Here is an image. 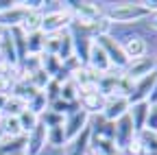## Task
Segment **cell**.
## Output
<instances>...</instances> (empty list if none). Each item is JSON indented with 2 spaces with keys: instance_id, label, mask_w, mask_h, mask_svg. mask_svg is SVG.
I'll return each mask as SVG.
<instances>
[{
  "instance_id": "obj_1",
  "label": "cell",
  "mask_w": 157,
  "mask_h": 155,
  "mask_svg": "<svg viewBox=\"0 0 157 155\" xmlns=\"http://www.w3.org/2000/svg\"><path fill=\"white\" fill-rule=\"evenodd\" d=\"M105 17H107L111 24H133L137 20L148 17V13L137 5V2H120V5L111 7Z\"/></svg>"
},
{
  "instance_id": "obj_2",
  "label": "cell",
  "mask_w": 157,
  "mask_h": 155,
  "mask_svg": "<svg viewBox=\"0 0 157 155\" xmlns=\"http://www.w3.org/2000/svg\"><path fill=\"white\" fill-rule=\"evenodd\" d=\"M94 42H96L98 46H101V48L105 50L107 59H109V64H111V70L124 72V68L129 66V59L124 57V52H122V46H120V42H118V40H116L113 35H101V37H96Z\"/></svg>"
},
{
  "instance_id": "obj_3",
  "label": "cell",
  "mask_w": 157,
  "mask_h": 155,
  "mask_svg": "<svg viewBox=\"0 0 157 155\" xmlns=\"http://www.w3.org/2000/svg\"><path fill=\"white\" fill-rule=\"evenodd\" d=\"M72 24V15L66 9H57V11H44V20H42V33L44 35H55L68 31Z\"/></svg>"
},
{
  "instance_id": "obj_4",
  "label": "cell",
  "mask_w": 157,
  "mask_h": 155,
  "mask_svg": "<svg viewBox=\"0 0 157 155\" xmlns=\"http://www.w3.org/2000/svg\"><path fill=\"white\" fill-rule=\"evenodd\" d=\"M135 129H133V122L129 118V114H124L122 118H118L113 122V144L118 149V153H124V149L133 142L135 138Z\"/></svg>"
},
{
  "instance_id": "obj_5",
  "label": "cell",
  "mask_w": 157,
  "mask_h": 155,
  "mask_svg": "<svg viewBox=\"0 0 157 155\" xmlns=\"http://www.w3.org/2000/svg\"><path fill=\"white\" fill-rule=\"evenodd\" d=\"M122 46V52L129 61H137L142 59V57H146V50H148V44L146 40L140 35V33H131V35H124L122 40H118Z\"/></svg>"
},
{
  "instance_id": "obj_6",
  "label": "cell",
  "mask_w": 157,
  "mask_h": 155,
  "mask_svg": "<svg viewBox=\"0 0 157 155\" xmlns=\"http://www.w3.org/2000/svg\"><path fill=\"white\" fill-rule=\"evenodd\" d=\"M90 118H92V116H90L87 111H83L81 107H78L76 111H72V114H68L66 118H63V133H66V140H68V142L74 140L83 129H87V127H90Z\"/></svg>"
},
{
  "instance_id": "obj_7",
  "label": "cell",
  "mask_w": 157,
  "mask_h": 155,
  "mask_svg": "<svg viewBox=\"0 0 157 155\" xmlns=\"http://www.w3.org/2000/svg\"><path fill=\"white\" fill-rule=\"evenodd\" d=\"M157 70V61L151 59V57H142V59H137V61H129V66L124 68V76L131 81V83H137V81H142L144 76H148L151 72Z\"/></svg>"
},
{
  "instance_id": "obj_8",
  "label": "cell",
  "mask_w": 157,
  "mask_h": 155,
  "mask_svg": "<svg viewBox=\"0 0 157 155\" xmlns=\"http://www.w3.org/2000/svg\"><path fill=\"white\" fill-rule=\"evenodd\" d=\"M129 99L127 96H109L105 99V107H103V118L107 122H116L118 118H122V116L129 111Z\"/></svg>"
},
{
  "instance_id": "obj_9",
  "label": "cell",
  "mask_w": 157,
  "mask_h": 155,
  "mask_svg": "<svg viewBox=\"0 0 157 155\" xmlns=\"http://www.w3.org/2000/svg\"><path fill=\"white\" fill-rule=\"evenodd\" d=\"M85 66H87L90 70L98 72V74H107V72H111V64H109V59H107L105 50L98 46L94 40H92L90 50H87V61H85Z\"/></svg>"
},
{
  "instance_id": "obj_10",
  "label": "cell",
  "mask_w": 157,
  "mask_h": 155,
  "mask_svg": "<svg viewBox=\"0 0 157 155\" xmlns=\"http://www.w3.org/2000/svg\"><path fill=\"white\" fill-rule=\"evenodd\" d=\"M155 81H157V70H155V72H151L148 76H144L142 81L133 83V90H131V94L127 96V99H129V105H135V103H146V101H148V96H151V92H153Z\"/></svg>"
},
{
  "instance_id": "obj_11",
  "label": "cell",
  "mask_w": 157,
  "mask_h": 155,
  "mask_svg": "<svg viewBox=\"0 0 157 155\" xmlns=\"http://www.w3.org/2000/svg\"><path fill=\"white\" fill-rule=\"evenodd\" d=\"M48 146L46 140V127L39 122L29 135H26V155H42Z\"/></svg>"
},
{
  "instance_id": "obj_12",
  "label": "cell",
  "mask_w": 157,
  "mask_h": 155,
  "mask_svg": "<svg viewBox=\"0 0 157 155\" xmlns=\"http://www.w3.org/2000/svg\"><path fill=\"white\" fill-rule=\"evenodd\" d=\"M78 107L83 111H87L90 116H96V114H103V107H105V99L98 90H90V92H81L78 96Z\"/></svg>"
},
{
  "instance_id": "obj_13",
  "label": "cell",
  "mask_w": 157,
  "mask_h": 155,
  "mask_svg": "<svg viewBox=\"0 0 157 155\" xmlns=\"http://www.w3.org/2000/svg\"><path fill=\"white\" fill-rule=\"evenodd\" d=\"M90 140H92V129H83L74 140H70L63 149V155H87L90 151Z\"/></svg>"
},
{
  "instance_id": "obj_14",
  "label": "cell",
  "mask_w": 157,
  "mask_h": 155,
  "mask_svg": "<svg viewBox=\"0 0 157 155\" xmlns=\"http://www.w3.org/2000/svg\"><path fill=\"white\" fill-rule=\"evenodd\" d=\"M42 20H44V9H33V11H26L22 24H20V31H22L24 35L42 33Z\"/></svg>"
},
{
  "instance_id": "obj_15",
  "label": "cell",
  "mask_w": 157,
  "mask_h": 155,
  "mask_svg": "<svg viewBox=\"0 0 157 155\" xmlns=\"http://www.w3.org/2000/svg\"><path fill=\"white\" fill-rule=\"evenodd\" d=\"M0 155H26V135L0 138Z\"/></svg>"
},
{
  "instance_id": "obj_16",
  "label": "cell",
  "mask_w": 157,
  "mask_h": 155,
  "mask_svg": "<svg viewBox=\"0 0 157 155\" xmlns=\"http://www.w3.org/2000/svg\"><path fill=\"white\" fill-rule=\"evenodd\" d=\"M129 118H131V122H133V129H135V133H140V131H144V125H146V116H148V103H135V105H131L129 107Z\"/></svg>"
},
{
  "instance_id": "obj_17",
  "label": "cell",
  "mask_w": 157,
  "mask_h": 155,
  "mask_svg": "<svg viewBox=\"0 0 157 155\" xmlns=\"http://www.w3.org/2000/svg\"><path fill=\"white\" fill-rule=\"evenodd\" d=\"M0 111H2V116L20 118V116H22V111H26V101H22V99H20V96H15V94H9Z\"/></svg>"
},
{
  "instance_id": "obj_18",
  "label": "cell",
  "mask_w": 157,
  "mask_h": 155,
  "mask_svg": "<svg viewBox=\"0 0 157 155\" xmlns=\"http://www.w3.org/2000/svg\"><path fill=\"white\" fill-rule=\"evenodd\" d=\"M78 96H81V92H78V87H76V83L72 79H66V81L59 83V99L63 103L78 105Z\"/></svg>"
},
{
  "instance_id": "obj_19",
  "label": "cell",
  "mask_w": 157,
  "mask_h": 155,
  "mask_svg": "<svg viewBox=\"0 0 157 155\" xmlns=\"http://www.w3.org/2000/svg\"><path fill=\"white\" fill-rule=\"evenodd\" d=\"M137 142H140L144 155H155L157 153V131H148V129L140 131L137 133Z\"/></svg>"
},
{
  "instance_id": "obj_20",
  "label": "cell",
  "mask_w": 157,
  "mask_h": 155,
  "mask_svg": "<svg viewBox=\"0 0 157 155\" xmlns=\"http://www.w3.org/2000/svg\"><path fill=\"white\" fill-rule=\"evenodd\" d=\"M0 133H2L5 138H20V135H24L22 127H20V120L17 118H11V116H2Z\"/></svg>"
},
{
  "instance_id": "obj_21",
  "label": "cell",
  "mask_w": 157,
  "mask_h": 155,
  "mask_svg": "<svg viewBox=\"0 0 157 155\" xmlns=\"http://www.w3.org/2000/svg\"><path fill=\"white\" fill-rule=\"evenodd\" d=\"M46 140H48V146H52V149H66L68 140H66V133H63V125L46 129Z\"/></svg>"
},
{
  "instance_id": "obj_22",
  "label": "cell",
  "mask_w": 157,
  "mask_h": 155,
  "mask_svg": "<svg viewBox=\"0 0 157 155\" xmlns=\"http://www.w3.org/2000/svg\"><path fill=\"white\" fill-rule=\"evenodd\" d=\"M44 52V33L26 35V55H42Z\"/></svg>"
},
{
  "instance_id": "obj_23",
  "label": "cell",
  "mask_w": 157,
  "mask_h": 155,
  "mask_svg": "<svg viewBox=\"0 0 157 155\" xmlns=\"http://www.w3.org/2000/svg\"><path fill=\"white\" fill-rule=\"evenodd\" d=\"M26 109L29 111H33L35 116H42L46 109H48V101H46V94L44 92H37L33 99L26 103Z\"/></svg>"
},
{
  "instance_id": "obj_24",
  "label": "cell",
  "mask_w": 157,
  "mask_h": 155,
  "mask_svg": "<svg viewBox=\"0 0 157 155\" xmlns=\"http://www.w3.org/2000/svg\"><path fill=\"white\" fill-rule=\"evenodd\" d=\"M17 120H20V127H22L24 135H29V133L39 125V116H35L33 111H29V109H26V111H22V116H20Z\"/></svg>"
},
{
  "instance_id": "obj_25",
  "label": "cell",
  "mask_w": 157,
  "mask_h": 155,
  "mask_svg": "<svg viewBox=\"0 0 157 155\" xmlns=\"http://www.w3.org/2000/svg\"><path fill=\"white\" fill-rule=\"evenodd\" d=\"M39 122H42L46 129H50V127H59V125H63V116H61V114H57V111H52V109H46L42 116H39Z\"/></svg>"
},
{
  "instance_id": "obj_26",
  "label": "cell",
  "mask_w": 157,
  "mask_h": 155,
  "mask_svg": "<svg viewBox=\"0 0 157 155\" xmlns=\"http://www.w3.org/2000/svg\"><path fill=\"white\" fill-rule=\"evenodd\" d=\"M42 92L46 94V101H48V105H50L52 101H57V99H59V81L50 79V81H48V85H46Z\"/></svg>"
},
{
  "instance_id": "obj_27",
  "label": "cell",
  "mask_w": 157,
  "mask_h": 155,
  "mask_svg": "<svg viewBox=\"0 0 157 155\" xmlns=\"http://www.w3.org/2000/svg\"><path fill=\"white\" fill-rule=\"evenodd\" d=\"M144 129L157 131V105H148V116H146V125Z\"/></svg>"
},
{
  "instance_id": "obj_28",
  "label": "cell",
  "mask_w": 157,
  "mask_h": 155,
  "mask_svg": "<svg viewBox=\"0 0 157 155\" xmlns=\"http://www.w3.org/2000/svg\"><path fill=\"white\" fill-rule=\"evenodd\" d=\"M148 15H153V13H157V0H142V2H137Z\"/></svg>"
},
{
  "instance_id": "obj_29",
  "label": "cell",
  "mask_w": 157,
  "mask_h": 155,
  "mask_svg": "<svg viewBox=\"0 0 157 155\" xmlns=\"http://www.w3.org/2000/svg\"><path fill=\"white\" fill-rule=\"evenodd\" d=\"M15 2H17V0H0V13H5V11L13 9V7H15Z\"/></svg>"
},
{
  "instance_id": "obj_30",
  "label": "cell",
  "mask_w": 157,
  "mask_h": 155,
  "mask_svg": "<svg viewBox=\"0 0 157 155\" xmlns=\"http://www.w3.org/2000/svg\"><path fill=\"white\" fill-rule=\"evenodd\" d=\"M146 103H148V105H157V81H155V85H153V92H151V96H148Z\"/></svg>"
},
{
  "instance_id": "obj_31",
  "label": "cell",
  "mask_w": 157,
  "mask_h": 155,
  "mask_svg": "<svg viewBox=\"0 0 157 155\" xmlns=\"http://www.w3.org/2000/svg\"><path fill=\"white\" fill-rule=\"evenodd\" d=\"M148 17H151V29L157 31V13H153V15H148Z\"/></svg>"
},
{
  "instance_id": "obj_32",
  "label": "cell",
  "mask_w": 157,
  "mask_h": 155,
  "mask_svg": "<svg viewBox=\"0 0 157 155\" xmlns=\"http://www.w3.org/2000/svg\"><path fill=\"white\" fill-rule=\"evenodd\" d=\"M0 122H2V111H0Z\"/></svg>"
},
{
  "instance_id": "obj_33",
  "label": "cell",
  "mask_w": 157,
  "mask_h": 155,
  "mask_svg": "<svg viewBox=\"0 0 157 155\" xmlns=\"http://www.w3.org/2000/svg\"><path fill=\"white\" fill-rule=\"evenodd\" d=\"M0 138H2V133H0Z\"/></svg>"
}]
</instances>
